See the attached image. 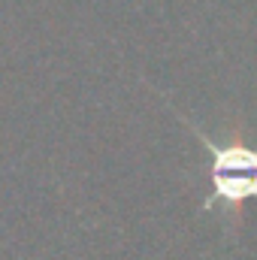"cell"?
Wrapping results in <instances>:
<instances>
[{"mask_svg": "<svg viewBox=\"0 0 257 260\" xmlns=\"http://www.w3.org/2000/svg\"><path fill=\"white\" fill-rule=\"evenodd\" d=\"M194 133L212 151V194L206 197L203 209L221 203L224 209H236L245 200H257V148L245 145H215L206 133L194 127Z\"/></svg>", "mask_w": 257, "mask_h": 260, "instance_id": "6da1fadb", "label": "cell"}]
</instances>
